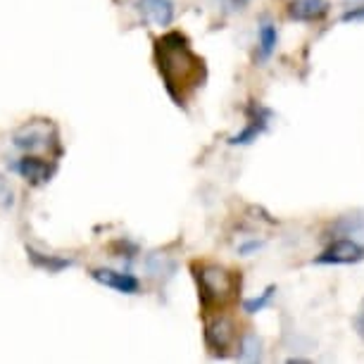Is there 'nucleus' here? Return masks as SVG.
<instances>
[{
  "instance_id": "7",
  "label": "nucleus",
  "mask_w": 364,
  "mask_h": 364,
  "mask_svg": "<svg viewBox=\"0 0 364 364\" xmlns=\"http://www.w3.org/2000/svg\"><path fill=\"white\" fill-rule=\"evenodd\" d=\"M91 279L98 281L100 286L112 288V291L122 293V295H139L141 293V281L139 277H134L132 272L124 269H109V267H98V269H91Z\"/></svg>"
},
{
  "instance_id": "3",
  "label": "nucleus",
  "mask_w": 364,
  "mask_h": 364,
  "mask_svg": "<svg viewBox=\"0 0 364 364\" xmlns=\"http://www.w3.org/2000/svg\"><path fill=\"white\" fill-rule=\"evenodd\" d=\"M364 259V245L360 240L341 236L333 238V243L314 257V264H360Z\"/></svg>"
},
{
  "instance_id": "19",
  "label": "nucleus",
  "mask_w": 364,
  "mask_h": 364,
  "mask_svg": "<svg viewBox=\"0 0 364 364\" xmlns=\"http://www.w3.org/2000/svg\"><path fill=\"white\" fill-rule=\"evenodd\" d=\"M353 328L357 331V336L364 341V300L360 302V310H357V314L353 317Z\"/></svg>"
},
{
  "instance_id": "1",
  "label": "nucleus",
  "mask_w": 364,
  "mask_h": 364,
  "mask_svg": "<svg viewBox=\"0 0 364 364\" xmlns=\"http://www.w3.org/2000/svg\"><path fill=\"white\" fill-rule=\"evenodd\" d=\"M155 63L167 86V93L174 98L176 105H183L188 93H193L208 79L205 60L193 53L191 41L181 31H169L155 41Z\"/></svg>"
},
{
  "instance_id": "4",
  "label": "nucleus",
  "mask_w": 364,
  "mask_h": 364,
  "mask_svg": "<svg viewBox=\"0 0 364 364\" xmlns=\"http://www.w3.org/2000/svg\"><path fill=\"white\" fill-rule=\"evenodd\" d=\"M236 343V326L229 317H215L205 324V346L215 357H226Z\"/></svg>"
},
{
  "instance_id": "6",
  "label": "nucleus",
  "mask_w": 364,
  "mask_h": 364,
  "mask_svg": "<svg viewBox=\"0 0 364 364\" xmlns=\"http://www.w3.org/2000/svg\"><path fill=\"white\" fill-rule=\"evenodd\" d=\"M132 8L139 12L143 24L169 26L176 19V3L174 0H134Z\"/></svg>"
},
{
  "instance_id": "15",
  "label": "nucleus",
  "mask_w": 364,
  "mask_h": 364,
  "mask_svg": "<svg viewBox=\"0 0 364 364\" xmlns=\"http://www.w3.org/2000/svg\"><path fill=\"white\" fill-rule=\"evenodd\" d=\"M217 5V10H222L224 15H238L250 5V0H212Z\"/></svg>"
},
{
  "instance_id": "17",
  "label": "nucleus",
  "mask_w": 364,
  "mask_h": 364,
  "mask_svg": "<svg viewBox=\"0 0 364 364\" xmlns=\"http://www.w3.org/2000/svg\"><path fill=\"white\" fill-rule=\"evenodd\" d=\"M341 19H343V22H364V3L348 8L346 12H343Z\"/></svg>"
},
{
  "instance_id": "18",
  "label": "nucleus",
  "mask_w": 364,
  "mask_h": 364,
  "mask_svg": "<svg viewBox=\"0 0 364 364\" xmlns=\"http://www.w3.org/2000/svg\"><path fill=\"white\" fill-rule=\"evenodd\" d=\"M262 240H248V243H243V245H238V255L240 257H250V255H255L257 250H262Z\"/></svg>"
},
{
  "instance_id": "13",
  "label": "nucleus",
  "mask_w": 364,
  "mask_h": 364,
  "mask_svg": "<svg viewBox=\"0 0 364 364\" xmlns=\"http://www.w3.org/2000/svg\"><path fill=\"white\" fill-rule=\"evenodd\" d=\"M262 357V341L257 338V333H245L238 341V360L240 362H257Z\"/></svg>"
},
{
  "instance_id": "14",
  "label": "nucleus",
  "mask_w": 364,
  "mask_h": 364,
  "mask_svg": "<svg viewBox=\"0 0 364 364\" xmlns=\"http://www.w3.org/2000/svg\"><path fill=\"white\" fill-rule=\"evenodd\" d=\"M274 295H277V286H267L262 293L255 295V298L243 300V312L245 314H259V312H264L267 307L272 305Z\"/></svg>"
},
{
  "instance_id": "8",
  "label": "nucleus",
  "mask_w": 364,
  "mask_h": 364,
  "mask_svg": "<svg viewBox=\"0 0 364 364\" xmlns=\"http://www.w3.org/2000/svg\"><path fill=\"white\" fill-rule=\"evenodd\" d=\"M10 169L22 176L26 183H31V186H43V183L50 181L55 171L53 164H48L43 157H33V155L19 157V160L10 164Z\"/></svg>"
},
{
  "instance_id": "5",
  "label": "nucleus",
  "mask_w": 364,
  "mask_h": 364,
  "mask_svg": "<svg viewBox=\"0 0 364 364\" xmlns=\"http://www.w3.org/2000/svg\"><path fill=\"white\" fill-rule=\"evenodd\" d=\"M245 114H248V124L231 136V146H250V143H255L269 129V122L274 119V112L269 107H264L262 102H252Z\"/></svg>"
},
{
  "instance_id": "10",
  "label": "nucleus",
  "mask_w": 364,
  "mask_h": 364,
  "mask_svg": "<svg viewBox=\"0 0 364 364\" xmlns=\"http://www.w3.org/2000/svg\"><path fill=\"white\" fill-rule=\"evenodd\" d=\"M277 46H279V29L277 24L269 22V19H262L257 26V55L262 63L272 58L277 53Z\"/></svg>"
},
{
  "instance_id": "16",
  "label": "nucleus",
  "mask_w": 364,
  "mask_h": 364,
  "mask_svg": "<svg viewBox=\"0 0 364 364\" xmlns=\"http://www.w3.org/2000/svg\"><path fill=\"white\" fill-rule=\"evenodd\" d=\"M0 205H3V208H12V205H15V193H12L8 178L3 174H0Z\"/></svg>"
},
{
  "instance_id": "11",
  "label": "nucleus",
  "mask_w": 364,
  "mask_h": 364,
  "mask_svg": "<svg viewBox=\"0 0 364 364\" xmlns=\"http://www.w3.org/2000/svg\"><path fill=\"white\" fill-rule=\"evenodd\" d=\"M26 255H29L33 267H38V269H43L48 274H60L63 269H70V267H74V259H70V257L46 255V252H38L33 248H26Z\"/></svg>"
},
{
  "instance_id": "2",
  "label": "nucleus",
  "mask_w": 364,
  "mask_h": 364,
  "mask_svg": "<svg viewBox=\"0 0 364 364\" xmlns=\"http://www.w3.org/2000/svg\"><path fill=\"white\" fill-rule=\"evenodd\" d=\"M193 272L198 281V295H200V305L205 312H210L217 305H226L240 288V274L226 269V267L196 264Z\"/></svg>"
},
{
  "instance_id": "12",
  "label": "nucleus",
  "mask_w": 364,
  "mask_h": 364,
  "mask_svg": "<svg viewBox=\"0 0 364 364\" xmlns=\"http://www.w3.org/2000/svg\"><path fill=\"white\" fill-rule=\"evenodd\" d=\"M46 139H48V134L43 132V129L24 127L22 132H17L15 136H12V146H15L17 150H24V153H31V150L43 148Z\"/></svg>"
},
{
  "instance_id": "9",
  "label": "nucleus",
  "mask_w": 364,
  "mask_h": 364,
  "mask_svg": "<svg viewBox=\"0 0 364 364\" xmlns=\"http://www.w3.org/2000/svg\"><path fill=\"white\" fill-rule=\"evenodd\" d=\"M328 10H331L328 0H293L288 5V17L295 22H321Z\"/></svg>"
}]
</instances>
